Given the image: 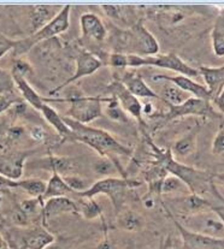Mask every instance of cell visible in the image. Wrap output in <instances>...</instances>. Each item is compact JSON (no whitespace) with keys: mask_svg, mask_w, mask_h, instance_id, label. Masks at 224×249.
<instances>
[{"mask_svg":"<svg viewBox=\"0 0 224 249\" xmlns=\"http://www.w3.org/2000/svg\"><path fill=\"white\" fill-rule=\"evenodd\" d=\"M108 90L110 91L112 98L116 99L124 112L131 114L139 123L145 124L144 119H142V104L140 103L136 96H134L127 89L123 83H121L119 81H113L108 87Z\"/></svg>","mask_w":224,"mask_h":249,"instance_id":"7c38bea8","label":"cell"},{"mask_svg":"<svg viewBox=\"0 0 224 249\" xmlns=\"http://www.w3.org/2000/svg\"><path fill=\"white\" fill-rule=\"evenodd\" d=\"M183 188L187 187H186L177 177L170 175V176H167L163 179L162 184H160L159 193L160 194H170V193H175L177 192V190L183 189Z\"/></svg>","mask_w":224,"mask_h":249,"instance_id":"e575fe53","label":"cell"},{"mask_svg":"<svg viewBox=\"0 0 224 249\" xmlns=\"http://www.w3.org/2000/svg\"><path fill=\"white\" fill-rule=\"evenodd\" d=\"M123 45L128 47V54L141 57H152L159 52V44L154 35L144 25L142 21H136L123 35Z\"/></svg>","mask_w":224,"mask_h":249,"instance_id":"52a82bcc","label":"cell"},{"mask_svg":"<svg viewBox=\"0 0 224 249\" xmlns=\"http://www.w3.org/2000/svg\"><path fill=\"white\" fill-rule=\"evenodd\" d=\"M16 188V181H11V179L6 178L4 176H0V201H1L2 193L7 192L10 189Z\"/></svg>","mask_w":224,"mask_h":249,"instance_id":"7bdbcfd3","label":"cell"},{"mask_svg":"<svg viewBox=\"0 0 224 249\" xmlns=\"http://www.w3.org/2000/svg\"><path fill=\"white\" fill-rule=\"evenodd\" d=\"M109 64L114 69L128 68V55L123 52H113L109 58Z\"/></svg>","mask_w":224,"mask_h":249,"instance_id":"f35d334b","label":"cell"},{"mask_svg":"<svg viewBox=\"0 0 224 249\" xmlns=\"http://www.w3.org/2000/svg\"><path fill=\"white\" fill-rule=\"evenodd\" d=\"M108 99L100 96H73L62 99V103L69 104L67 112L68 118L82 124H90L103 116V103Z\"/></svg>","mask_w":224,"mask_h":249,"instance_id":"8992f818","label":"cell"},{"mask_svg":"<svg viewBox=\"0 0 224 249\" xmlns=\"http://www.w3.org/2000/svg\"><path fill=\"white\" fill-rule=\"evenodd\" d=\"M200 128L195 126L189 133L186 134L185 136L177 140L174 144V152L180 157H188L194 153L197 149V139L199 134Z\"/></svg>","mask_w":224,"mask_h":249,"instance_id":"cb8c5ba5","label":"cell"},{"mask_svg":"<svg viewBox=\"0 0 224 249\" xmlns=\"http://www.w3.org/2000/svg\"><path fill=\"white\" fill-rule=\"evenodd\" d=\"M17 45V40H12L10 37L0 35V58L4 57L10 51H14Z\"/></svg>","mask_w":224,"mask_h":249,"instance_id":"60d3db41","label":"cell"},{"mask_svg":"<svg viewBox=\"0 0 224 249\" xmlns=\"http://www.w3.org/2000/svg\"><path fill=\"white\" fill-rule=\"evenodd\" d=\"M15 88L16 86H15L11 72L0 68V95L14 93Z\"/></svg>","mask_w":224,"mask_h":249,"instance_id":"d590c367","label":"cell"},{"mask_svg":"<svg viewBox=\"0 0 224 249\" xmlns=\"http://www.w3.org/2000/svg\"><path fill=\"white\" fill-rule=\"evenodd\" d=\"M23 134V129L22 128H19V126H14V128L10 129L9 131H7V139L10 140V141H12V140H16L19 139V137H21Z\"/></svg>","mask_w":224,"mask_h":249,"instance_id":"ee69618b","label":"cell"},{"mask_svg":"<svg viewBox=\"0 0 224 249\" xmlns=\"http://www.w3.org/2000/svg\"><path fill=\"white\" fill-rule=\"evenodd\" d=\"M69 194H74L73 190L68 187L63 177L60 175L52 172V176L46 182V190L45 194L42 195V201H46L48 199H53V197H62L68 196Z\"/></svg>","mask_w":224,"mask_h":249,"instance_id":"7402d4cb","label":"cell"},{"mask_svg":"<svg viewBox=\"0 0 224 249\" xmlns=\"http://www.w3.org/2000/svg\"><path fill=\"white\" fill-rule=\"evenodd\" d=\"M211 40L215 54L217 57H224V11L221 12L216 18L211 33Z\"/></svg>","mask_w":224,"mask_h":249,"instance_id":"484cf974","label":"cell"},{"mask_svg":"<svg viewBox=\"0 0 224 249\" xmlns=\"http://www.w3.org/2000/svg\"><path fill=\"white\" fill-rule=\"evenodd\" d=\"M42 207H44V201H42L41 197H32L29 200H24L19 206V208L25 213L28 218L30 215L42 213Z\"/></svg>","mask_w":224,"mask_h":249,"instance_id":"d6a6232c","label":"cell"},{"mask_svg":"<svg viewBox=\"0 0 224 249\" xmlns=\"http://www.w3.org/2000/svg\"><path fill=\"white\" fill-rule=\"evenodd\" d=\"M29 156L30 152L0 154V176L6 177L11 181L21 179L25 160L28 159Z\"/></svg>","mask_w":224,"mask_h":249,"instance_id":"5bb4252c","label":"cell"},{"mask_svg":"<svg viewBox=\"0 0 224 249\" xmlns=\"http://www.w3.org/2000/svg\"><path fill=\"white\" fill-rule=\"evenodd\" d=\"M181 219V222L177 220L188 230L208 237L224 238V223L212 208L185 215Z\"/></svg>","mask_w":224,"mask_h":249,"instance_id":"ba28073f","label":"cell"},{"mask_svg":"<svg viewBox=\"0 0 224 249\" xmlns=\"http://www.w3.org/2000/svg\"><path fill=\"white\" fill-rule=\"evenodd\" d=\"M160 98L167 106H179L185 103L187 99H189L190 95L186 91L181 90L176 86L168 85L163 88Z\"/></svg>","mask_w":224,"mask_h":249,"instance_id":"4316f807","label":"cell"},{"mask_svg":"<svg viewBox=\"0 0 224 249\" xmlns=\"http://www.w3.org/2000/svg\"><path fill=\"white\" fill-rule=\"evenodd\" d=\"M77 212V205L74 200L69 199L68 196L53 197L44 201L41 217L46 223L51 218L58 217V215L65 214V213H76Z\"/></svg>","mask_w":224,"mask_h":249,"instance_id":"e0dca14e","label":"cell"},{"mask_svg":"<svg viewBox=\"0 0 224 249\" xmlns=\"http://www.w3.org/2000/svg\"><path fill=\"white\" fill-rule=\"evenodd\" d=\"M152 81H167V82L171 83V85L176 86L181 90L186 91V93L190 94L193 98L203 99V100H207L212 103L210 93H208L207 88L205 86L200 85V83L195 82L192 78L187 77L183 75H154L152 77Z\"/></svg>","mask_w":224,"mask_h":249,"instance_id":"4fadbf2b","label":"cell"},{"mask_svg":"<svg viewBox=\"0 0 224 249\" xmlns=\"http://www.w3.org/2000/svg\"><path fill=\"white\" fill-rule=\"evenodd\" d=\"M98 249H113V248L111 247V245L108 242V241H105V242H103L100 246H99Z\"/></svg>","mask_w":224,"mask_h":249,"instance_id":"f907efd6","label":"cell"},{"mask_svg":"<svg viewBox=\"0 0 224 249\" xmlns=\"http://www.w3.org/2000/svg\"><path fill=\"white\" fill-rule=\"evenodd\" d=\"M212 103L215 104L216 107H217L221 112L224 113V88H223V90L221 91L220 95H218L217 98L212 101Z\"/></svg>","mask_w":224,"mask_h":249,"instance_id":"f6af8a7d","label":"cell"},{"mask_svg":"<svg viewBox=\"0 0 224 249\" xmlns=\"http://www.w3.org/2000/svg\"><path fill=\"white\" fill-rule=\"evenodd\" d=\"M119 167L117 166V162L114 159H110V158H105V157H101L100 159L94 161L93 164V170L95 174L99 175H106L110 174L111 171H116L118 170Z\"/></svg>","mask_w":224,"mask_h":249,"instance_id":"1f68e13d","label":"cell"},{"mask_svg":"<svg viewBox=\"0 0 224 249\" xmlns=\"http://www.w3.org/2000/svg\"><path fill=\"white\" fill-rule=\"evenodd\" d=\"M108 103L109 105H108V110H106V113H108L109 118H111L112 121L121 122V123H124V122L128 121V117H127L126 112L122 110V107L119 106V104L117 103L116 99L110 96Z\"/></svg>","mask_w":224,"mask_h":249,"instance_id":"836d02e7","label":"cell"},{"mask_svg":"<svg viewBox=\"0 0 224 249\" xmlns=\"http://www.w3.org/2000/svg\"><path fill=\"white\" fill-rule=\"evenodd\" d=\"M30 136L34 141L37 142H45L46 139L48 137V134L46 133V130L42 126L35 125L30 129Z\"/></svg>","mask_w":224,"mask_h":249,"instance_id":"b9f144b4","label":"cell"},{"mask_svg":"<svg viewBox=\"0 0 224 249\" xmlns=\"http://www.w3.org/2000/svg\"><path fill=\"white\" fill-rule=\"evenodd\" d=\"M212 210L215 211V212L217 213L218 215H220V218H221V219H222V222L224 223V205H221V206L213 205L212 206Z\"/></svg>","mask_w":224,"mask_h":249,"instance_id":"c3c4849f","label":"cell"},{"mask_svg":"<svg viewBox=\"0 0 224 249\" xmlns=\"http://www.w3.org/2000/svg\"><path fill=\"white\" fill-rule=\"evenodd\" d=\"M12 78H14L15 86H16V88L19 89V93H21L22 99H24L25 103H28L30 106H33L35 110L40 111L42 106H44L45 104H47L46 98H42V96L30 86L28 80L16 75H12Z\"/></svg>","mask_w":224,"mask_h":249,"instance_id":"ffe728a7","label":"cell"},{"mask_svg":"<svg viewBox=\"0 0 224 249\" xmlns=\"http://www.w3.org/2000/svg\"><path fill=\"white\" fill-rule=\"evenodd\" d=\"M199 75L204 77L208 93H210L212 101L221 94L224 88V64L221 67H205L202 65L198 69Z\"/></svg>","mask_w":224,"mask_h":249,"instance_id":"d6986e66","label":"cell"},{"mask_svg":"<svg viewBox=\"0 0 224 249\" xmlns=\"http://www.w3.org/2000/svg\"><path fill=\"white\" fill-rule=\"evenodd\" d=\"M1 249H11V248H10V247H9V246H7V245H6V246H5V247H2Z\"/></svg>","mask_w":224,"mask_h":249,"instance_id":"f5cc1de1","label":"cell"},{"mask_svg":"<svg viewBox=\"0 0 224 249\" xmlns=\"http://www.w3.org/2000/svg\"><path fill=\"white\" fill-rule=\"evenodd\" d=\"M217 179L221 184L224 185V172H221V174H215V181Z\"/></svg>","mask_w":224,"mask_h":249,"instance_id":"681fc988","label":"cell"},{"mask_svg":"<svg viewBox=\"0 0 224 249\" xmlns=\"http://www.w3.org/2000/svg\"><path fill=\"white\" fill-rule=\"evenodd\" d=\"M77 211L82 213L83 217L87 218V219H94V218H98L101 215L100 205L94 201L93 199L80 197V204L77 205Z\"/></svg>","mask_w":224,"mask_h":249,"instance_id":"f546056e","label":"cell"},{"mask_svg":"<svg viewBox=\"0 0 224 249\" xmlns=\"http://www.w3.org/2000/svg\"><path fill=\"white\" fill-rule=\"evenodd\" d=\"M23 103V99L19 98V95H16V93L11 94H5V95H0V113L5 112L9 108H11L12 106L17 105V104Z\"/></svg>","mask_w":224,"mask_h":249,"instance_id":"74e56055","label":"cell"},{"mask_svg":"<svg viewBox=\"0 0 224 249\" xmlns=\"http://www.w3.org/2000/svg\"><path fill=\"white\" fill-rule=\"evenodd\" d=\"M70 12L71 6L67 5L63 9H60L56 14V16L47 24H45L41 29L33 33L29 37L17 40V45L14 50L15 53L17 55H21L23 53L32 50L33 46L39 44V42L45 41V40H50L52 37L57 36V35L67 32L69 27H70Z\"/></svg>","mask_w":224,"mask_h":249,"instance_id":"3957f363","label":"cell"},{"mask_svg":"<svg viewBox=\"0 0 224 249\" xmlns=\"http://www.w3.org/2000/svg\"><path fill=\"white\" fill-rule=\"evenodd\" d=\"M16 188H21L32 197H42L46 190V182L39 178L19 179L16 181Z\"/></svg>","mask_w":224,"mask_h":249,"instance_id":"f1b7e54d","label":"cell"},{"mask_svg":"<svg viewBox=\"0 0 224 249\" xmlns=\"http://www.w3.org/2000/svg\"><path fill=\"white\" fill-rule=\"evenodd\" d=\"M42 166L48 167L52 172L60 175L62 177L73 175L74 169H75V162L73 159L67 158V157H56L48 156L47 158L42 160Z\"/></svg>","mask_w":224,"mask_h":249,"instance_id":"603a6c76","label":"cell"},{"mask_svg":"<svg viewBox=\"0 0 224 249\" xmlns=\"http://www.w3.org/2000/svg\"><path fill=\"white\" fill-rule=\"evenodd\" d=\"M141 184L142 182L137 181V179L105 177V178L93 183L86 192L80 193L78 196L85 197V199H94L96 195H106L110 197L114 207L119 210V205H121L127 190L140 187Z\"/></svg>","mask_w":224,"mask_h":249,"instance_id":"277c9868","label":"cell"},{"mask_svg":"<svg viewBox=\"0 0 224 249\" xmlns=\"http://www.w3.org/2000/svg\"><path fill=\"white\" fill-rule=\"evenodd\" d=\"M12 75L19 76V77H23L27 80L28 76H32L34 73L33 71V67L24 59H17L15 62L14 68H12Z\"/></svg>","mask_w":224,"mask_h":249,"instance_id":"8d00e7d4","label":"cell"},{"mask_svg":"<svg viewBox=\"0 0 224 249\" xmlns=\"http://www.w3.org/2000/svg\"><path fill=\"white\" fill-rule=\"evenodd\" d=\"M212 153L215 156L224 158V128L221 129L212 142Z\"/></svg>","mask_w":224,"mask_h":249,"instance_id":"ab89813d","label":"cell"},{"mask_svg":"<svg viewBox=\"0 0 224 249\" xmlns=\"http://www.w3.org/2000/svg\"><path fill=\"white\" fill-rule=\"evenodd\" d=\"M152 112H153V106H152L151 103H145L142 104V116L144 114H152Z\"/></svg>","mask_w":224,"mask_h":249,"instance_id":"7dc6e473","label":"cell"},{"mask_svg":"<svg viewBox=\"0 0 224 249\" xmlns=\"http://www.w3.org/2000/svg\"><path fill=\"white\" fill-rule=\"evenodd\" d=\"M80 25L83 37L101 42L108 36V29H106L105 24L96 15L91 14V12L83 14L81 16Z\"/></svg>","mask_w":224,"mask_h":249,"instance_id":"ac0fdd59","label":"cell"},{"mask_svg":"<svg viewBox=\"0 0 224 249\" xmlns=\"http://www.w3.org/2000/svg\"><path fill=\"white\" fill-rule=\"evenodd\" d=\"M128 55V68H141V67H153L167 69V70L174 71L179 75L187 76V77H197L199 75L198 69L190 67L187 63L175 53H167V54H156L152 57H141L136 54Z\"/></svg>","mask_w":224,"mask_h":249,"instance_id":"5b68a950","label":"cell"},{"mask_svg":"<svg viewBox=\"0 0 224 249\" xmlns=\"http://www.w3.org/2000/svg\"><path fill=\"white\" fill-rule=\"evenodd\" d=\"M101 67H103V62H101L96 55L88 52V51H82V52L78 54V57L76 58V70L75 72H74V75L71 76V77H69L65 82L62 83V85L57 86L55 89L51 90L50 95H56L58 91L64 89V88H67L68 86L76 82V81L80 80V78L93 75V73L95 72V71H98Z\"/></svg>","mask_w":224,"mask_h":249,"instance_id":"8fae6325","label":"cell"},{"mask_svg":"<svg viewBox=\"0 0 224 249\" xmlns=\"http://www.w3.org/2000/svg\"><path fill=\"white\" fill-rule=\"evenodd\" d=\"M64 122L73 133V141L82 142L99 153L100 157L111 158V154L117 156H131V151L117 141L113 136L103 129L93 128L87 124L78 123L73 119L64 117Z\"/></svg>","mask_w":224,"mask_h":249,"instance_id":"7a4b0ae2","label":"cell"},{"mask_svg":"<svg viewBox=\"0 0 224 249\" xmlns=\"http://www.w3.org/2000/svg\"><path fill=\"white\" fill-rule=\"evenodd\" d=\"M63 179L67 183L68 187L73 190L74 194H80V193L86 192L92 185L88 179L77 176V175H68V176L63 177Z\"/></svg>","mask_w":224,"mask_h":249,"instance_id":"4dcf8cb0","label":"cell"},{"mask_svg":"<svg viewBox=\"0 0 224 249\" xmlns=\"http://www.w3.org/2000/svg\"><path fill=\"white\" fill-rule=\"evenodd\" d=\"M52 9L53 7L47 6H37L33 9L30 21H32V27L34 33L37 32L39 29H41L45 24H47V23L56 16V14L53 12Z\"/></svg>","mask_w":224,"mask_h":249,"instance_id":"83f0119b","label":"cell"},{"mask_svg":"<svg viewBox=\"0 0 224 249\" xmlns=\"http://www.w3.org/2000/svg\"><path fill=\"white\" fill-rule=\"evenodd\" d=\"M7 243L5 242V240H4V237H2L1 235H0V249H1L2 247H5V246H6Z\"/></svg>","mask_w":224,"mask_h":249,"instance_id":"816d5d0a","label":"cell"},{"mask_svg":"<svg viewBox=\"0 0 224 249\" xmlns=\"http://www.w3.org/2000/svg\"><path fill=\"white\" fill-rule=\"evenodd\" d=\"M144 205L146 208H153L156 202H154L153 197H152V194H149L144 199Z\"/></svg>","mask_w":224,"mask_h":249,"instance_id":"bcb514c9","label":"cell"},{"mask_svg":"<svg viewBox=\"0 0 224 249\" xmlns=\"http://www.w3.org/2000/svg\"><path fill=\"white\" fill-rule=\"evenodd\" d=\"M19 238V246L23 249H46L55 242V236L44 227L23 231Z\"/></svg>","mask_w":224,"mask_h":249,"instance_id":"9a60e30c","label":"cell"},{"mask_svg":"<svg viewBox=\"0 0 224 249\" xmlns=\"http://www.w3.org/2000/svg\"><path fill=\"white\" fill-rule=\"evenodd\" d=\"M164 206V210L167 211L170 219L172 220L174 225L179 230L181 242H182L181 249H224V238L208 237V236L188 230L177 220V218L172 214V212L168 208V206Z\"/></svg>","mask_w":224,"mask_h":249,"instance_id":"9c48e42d","label":"cell"},{"mask_svg":"<svg viewBox=\"0 0 224 249\" xmlns=\"http://www.w3.org/2000/svg\"><path fill=\"white\" fill-rule=\"evenodd\" d=\"M117 225L127 231H140L145 227V220L135 211L124 210L121 211L117 217Z\"/></svg>","mask_w":224,"mask_h":249,"instance_id":"d4e9b609","label":"cell"},{"mask_svg":"<svg viewBox=\"0 0 224 249\" xmlns=\"http://www.w3.org/2000/svg\"><path fill=\"white\" fill-rule=\"evenodd\" d=\"M40 112L42 113V117L46 119L48 124L59 134L63 139H73V133L69 129V126L67 125V123L64 122V117L60 116L57 111L55 110L53 107H51L48 104H45L44 106L41 107Z\"/></svg>","mask_w":224,"mask_h":249,"instance_id":"44dd1931","label":"cell"},{"mask_svg":"<svg viewBox=\"0 0 224 249\" xmlns=\"http://www.w3.org/2000/svg\"><path fill=\"white\" fill-rule=\"evenodd\" d=\"M149 144L154 152L153 154L156 157L157 164H159L168 174L177 177L192 194L199 195L203 197L204 195L212 194L222 199V196L216 190V185L213 183L215 174L182 164V162L175 160L171 151H169V149L158 148L152 142H149Z\"/></svg>","mask_w":224,"mask_h":249,"instance_id":"6da1fadb","label":"cell"},{"mask_svg":"<svg viewBox=\"0 0 224 249\" xmlns=\"http://www.w3.org/2000/svg\"><path fill=\"white\" fill-rule=\"evenodd\" d=\"M121 83L126 86V88L133 94L134 96L139 98H149V99H156V100L162 101V98L158 93L152 90L149 86L145 82L144 78L141 75L136 72H124L122 77L119 78Z\"/></svg>","mask_w":224,"mask_h":249,"instance_id":"2e32d148","label":"cell"},{"mask_svg":"<svg viewBox=\"0 0 224 249\" xmlns=\"http://www.w3.org/2000/svg\"><path fill=\"white\" fill-rule=\"evenodd\" d=\"M169 111L165 113V118L168 121L171 119L181 118L185 116H197V117H206V118H215L217 117L215 108L212 107V103L203 99L193 98L189 99L181 104L179 106H168Z\"/></svg>","mask_w":224,"mask_h":249,"instance_id":"30bf717a","label":"cell"}]
</instances>
